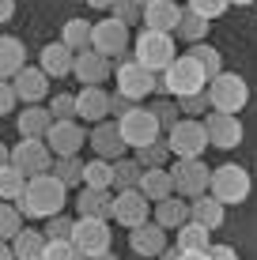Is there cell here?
Wrapping results in <instances>:
<instances>
[{
    "mask_svg": "<svg viewBox=\"0 0 257 260\" xmlns=\"http://www.w3.org/2000/svg\"><path fill=\"white\" fill-rule=\"evenodd\" d=\"M19 102H23V98H19V91H15V83H12V79H4V83H0V113L8 117Z\"/></svg>",
    "mask_w": 257,
    "mask_h": 260,
    "instance_id": "47",
    "label": "cell"
},
{
    "mask_svg": "<svg viewBox=\"0 0 257 260\" xmlns=\"http://www.w3.org/2000/svg\"><path fill=\"white\" fill-rule=\"evenodd\" d=\"M170 177H174V192L185 200H197L212 189V166H205L201 158H178L170 166Z\"/></svg>",
    "mask_w": 257,
    "mask_h": 260,
    "instance_id": "8",
    "label": "cell"
},
{
    "mask_svg": "<svg viewBox=\"0 0 257 260\" xmlns=\"http://www.w3.org/2000/svg\"><path fill=\"white\" fill-rule=\"evenodd\" d=\"M91 260H118V256H113V249H110V253H99V256H91Z\"/></svg>",
    "mask_w": 257,
    "mask_h": 260,
    "instance_id": "54",
    "label": "cell"
},
{
    "mask_svg": "<svg viewBox=\"0 0 257 260\" xmlns=\"http://www.w3.org/2000/svg\"><path fill=\"white\" fill-rule=\"evenodd\" d=\"M174 234H178V249H212V230L205 222H197V219L182 222Z\"/></svg>",
    "mask_w": 257,
    "mask_h": 260,
    "instance_id": "34",
    "label": "cell"
},
{
    "mask_svg": "<svg viewBox=\"0 0 257 260\" xmlns=\"http://www.w3.org/2000/svg\"><path fill=\"white\" fill-rule=\"evenodd\" d=\"M132 155L140 158V166H148V170H155V166H166L170 162V143L166 140H155V143H148V147H140V151H132Z\"/></svg>",
    "mask_w": 257,
    "mask_h": 260,
    "instance_id": "38",
    "label": "cell"
},
{
    "mask_svg": "<svg viewBox=\"0 0 257 260\" xmlns=\"http://www.w3.org/2000/svg\"><path fill=\"white\" fill-rule=\"evenodd\" d=\"M61 42H65L68 49H76V53H83V49H91L95 46V23H87V19H68L65 26H61Z\"/></svg>",
    "mask_w": 257,
    "mask_h": 260,
    "instance_id": "30",
    "label": "cell"
},
{
    "mask_svg": "<svg viewBox=\"0 0 257 260\" xmlns=\"http://www.w3.org/2000/svg\"><path fill=\"white\" fill-rule=\"evenodd\" d=\"M42 68H46L53 79L72 76V72H76V49H68L65 42H49V46H42Z\"/></svg>",
    "mask_w": 257,
    "mask_h": 260,
    "instance_id": "23",
    "label": "cell"
},
{
    "mask_svg": "<svg viewBox=\"0 0 257 260\" xmlns=\"http://www.w3.org/2000/svg\"><path fill=\"white\" fill-rule=\"evenodd\" d=\"M178 260H212V249H182Z\"/></svg>",
    "mask_w": 257,
    "mask_h": 260,
    "instance_id": "50",
    "label": "cell"
},
{
    "mask_svg": "<svg viewBox=\"0 0 257 260\" xmlns=\"http://www.w3.org/2000/svg\"><path fill=\"white\" fill-rule=\"evenodd\" d=\"M76 211L87 215V219H113L110 189H91V185H83V192L76 196Z\"/></svg>",
    "mask_w": 257,
    "mask_h": 260,
    "instance_id": "22",
    "label": "cell"
},
{
    "mask_svg": "<svg viewBox=\"0 0 257 260\" xmlns=\"http://www.w3.org/2000/svg\"><path fill=\"white\" fill-rule=\"evenodd\" d=\"M87 4L99 8V12H113V4H118V0H87Z\"/></svg>",
    "mask_w": 257,
    "mask_h": 260,
    "instance_id": "52",
    "label": "cell"
},
{
    "mask_svg": "<svg viewBox=\"0 0 257 260\" xmlns=\"http://www.w3.org/2000/svg\"><path fill=\"white\" fill-rule=\"evenodd\" d=\"M140 4H144V8H148V4H155V0H140Z\"/></svg>",
    "mask_w": 257,
    "mask_h": 260,
    "instance_id": "56",
    "label": "cell"
},
{
    "mask_svg": "<svg viewBox=\"0 0 257 260\" xmlns=\"http://www.w3.org/2000/svg\"><path fill=\"white\" fill-rule=\"evenodd\" d=\"M65 200H68V185L57 174H38L26 181L19 208H23L26 219H53V215L65 211Z\"/></svg>",
    "mask_w": 257,
    "mask_h": 260,
    "instance_id": "1",
    "label": "cell"
},
{
    "mask_svg": "<svg viewBox=\"0 0 257 260\" xmlns=\"http://www.w3.org/2000/svg\"><path fill=\"white\" fill-rule=\"evenodd\" d=\"M208 136H212V147L219 151H235L238 143H242V121H238V113H223V110H212L208 117Z\"/></svg>",
    "mask_w": 257,
    "mask_h": 260,
    "instance_id": "14",
    "label": "cell"
},
{
    "mask_svg": "<svg viewBox=\"0 0 257 260\" xmlns=\"http://www.w3.org/2000/svg\"><path fill=\"white\" fill-rule=\"evenodd\" d=\"M53 124H57V117H53V110H49V106H42V102H34V106H26V110H19V117H15L19 136H34V140H46Z\"/></svg>",
    "mask_w": 257,
    "mask_h": 260,
    "instance_id": "20",
    "label": "cell"
},
{
    "mask_svg": "<svg viewBox=\"0 0 257 260\" xmlns=\"http://www.w3.org/2000/svg\"><path fill=\"white\" fill-rule=\"evenodd\" d=\"M79 121H91V124H99L110 117V94L102 91L99 83H87V87H79Z\"/></svg>",
    "mask_w": 257,
    "mask_h": 260,
    "instance_id": "21",
    "label": "cell"
},
{
    "mask_svg": "<svg viewBox=\"0 0 257 260\" xmlns=\"http://www.w3.org/2000/svg\"><path fill=\"white\" fill-rule=\"evenodd\" d=\"M231 4H238V8H250V4H253V0H231Z\"/></svg>",
    "mask_w": 257,
    "mask_h": 260,
    "instance_id": "55",
    "label": "cell"
},
{
    "mask_svg": "<svg viewBox=\"0 0 257 260\" xmlns=\"http://www.w3.org/2000/svg\"><path fill=\"white\" fill-rule=\"evenodd\" d=\"M208 72H205V64H201L193 53H178V60H174L170 68L163 72V79H159V94H178V98H185V94H201V91H208Z\"/></svg>",
    "mask_w": 257,
    "mask_h": 260,
    "instance_id": "2",
    "label": "cell"
},
{
    "mask_svg": "<svg viewBox=\"0 0 257 260\" xmlns=\"http://www.w3.org/2000/svg\"><path fill=\"white\" fill-rule=\"evenodd\" d=\"M49 147H53V155H79V147L83 143H91V132H83V124H76V121H57L49 128Z\"/></svg>",
    "mask_w": 257,
    "mask_h": 260,
    "instance_id": "16",
    "label": "cell"
},
{
    "mask_svg": "<svg viewBox=\"0 0 257 260\" xmlns=\"http://www.w3.org/2000/svg\"><path fill=\"white\" fill-rule=\"evenodd\" d=\"M178 106H182L185 117H201L205 110H212V98H208V91H201V94H185V98H178Z\"/></svg>",
    "mask_w": 257,
    "mask_h": 260,
    "instance_id": "44",
    "label": "cell"
},
{
    "mask_svg": "<svg viewBox=\"0 0 257 260\" xmlns=\"http://www.w3.org/2000/svg\"><path fill=\"white\" fill-rule=\"evenodd\" d=\"M49 110L57 121H76L79 117V98L76 94H53L49 98Z\"/></svg>",
    "mask_w": 257,
    "mask_h": 260,
    "instance_id": "41",
    "label": "cell"
},
{
    "mask_svg": "<svg viewBox=\"0 0 257 260\" xmlns=\"http://www.w3.org/2000/svg\"><path fill=\"white\" fill-rule=\"evenodd\" d=\"M121 124V136H125V143L132 151H140V147H148V143H155L159 140V132H163V124H159L155 117V110L152 106H132V110L125 113V117H118Z\"/></svg>",
    "mask_w": 257,
    "mask_h": 260,
    "instance_id": "6",
    "label": "cell"
},
{
    "mask_svg": "<svg viewBox=\"0 0 257 260\" xmlns=\"http://www.w3.org/2000/svg\"><path fill=\"white\" fill-rule=\"evenodd\" d=\"M140 192L148 196L152 204L174 196V177H170V166H155V170H144V181H140Z\"/></svg>",
    "mask_w": 257,
    "mask_h": 260,
    "instance_id": "27",
    "label": "cell"
},
{
    "mask_svg": "<svg viewBox=\"0 0 257 260\" xmlns=\"http://www.w3.org/2000/svg\"><path fill=\"white\" fill-rule=\"evenodd\" d=\"M212 260H238L235 245H212Z\"/></svg>",
    "mask_w": 257,
    "mask_h": 260,
    "instance_id": "49",
    "label": "cell"
},
{
    "mask_svg": "<svg viewBox=\"0 0 257 260\" xmlns=\"http://www.w3.org/2000/svg\"><path fill=\"white\" fill-rule=\"evenodd\" d=\"M23 219H26V215H23L19 204L4 200V204H0V238H4V241H15V238L23 234Z\"/></svg>",
    "mask_w": 257,
    "mask_h": 260,
    "instance_id": "36",
    "label": "cell"
},
{
    "mask_svg": "<svg viewBox=\"0 0 257 260\" xmlns=\"http://www.w3.org/2000/svg\"><path fill=\"white\" fill-rule=\"evenodd\" d=\"M182 12L185 8H178L174 0H155V4L144 8V26H152V30H178L182 23Z\"/></svg>",
    "mask_w": 257,
    "mask_h": 260,
    "instance_id": "24",
    "label": "cell"
},
{
    "mask_svg": "<svg viewBox=\"0 0 257 260\" xmlns=\"http://www.w3.org/2000/svg\"><path fill=\"white\" fill-rule=\"evenodd\" d=\"M0 260H19V256H15V249H12V245H4V249H0Z\"/></svg>",
    "mask_w": 257,
    "mask_h": 260,
    "instance_id": "53",
    "label": "cell"
},
{
    "mask_svg": "<svg viewBox=\"0 0 257 260\" xmlns=\"http://www.w3.org/2000/svg\"><path fill=\"white\" fill-rule=\"evenodd\" d=\"M53 174H57L68 189H76V185L87 181V162H79L76 155H61L57 162H53Z\"/></svg>",
    "mask_w": 257,
    "mask_h": 260,
    "instance_id": "35",
    "label": "cell"
},
{
    "mask_svg": "<svg viewBox=\"0 0 257 260\" xmlns=\"http://www.w3.org/2000/svg\"><path fill=\"white\" fill-rule=\"evenodd\" d=\"M155 222H163L166 230H178L182 222H189V200L185 196H166V200L155 204Z\"/></svg>",
    "mask_w": 257,
    "mask_h": 260,
    "instance_id": "29",
    "label": "cell"
},
{
    "mask_svg": "<svg viewBox=\"0 0 257 260\" xmlns=\"http://www.w3.org/2000/svg\"><path fill=\"white\" fill-rule=\"evenodd\" d=\"M49 72L46 68H31V64H26L23 72H19V76H15L12 79V83H15V91H19V98H23V102L26 106H34V102H46V94H49Z\"/></svg>",
    "mask_w": 257,
    "mask_h": 260,
    "instance_id": "19",
    "label": "cell"
},
{
    "mask_svg": "<svg viewBox=\"0 0 257 260\" xmlns=\"http://www.w3.org/2000/svg\"><path fill=\"white\" fill-rule=\"evenodd\" d=\"M91 147L99 158H110V162H118L121 155H125V136H121V124L118 121H99L91 128Z\"/></svg>",
    "mask_w": 257,
    "mask_h": 260,
    "instance_id": "17",
    "label": "cell"
},
{
    "mask_svg": "<svg viewBox=\"0 0 257 260\" xmlns=\"http://www.w3.org/2000/svg\"><path fill=\"white\" fill-rule=\"evenodd\" d=\"M144 170H148V166H140L136 155H132V158H118V162H113V189H118V192L140 189V181H144Z\"/></svg>",
    "mask_w": 257,
    "mask_h": 260,
    "instance_id": "33",
    "label": "cell"
},
{
    "mask_svg": "<svg viewBox=\"0 0 257 260\" xmlns=\"http://www.w3.org/2000/svg\"><path fill=\"white\" fill-rule=\"evenodd\" d=\"M15 15V0H0V19H12Z\"/></svg>",
    "mask_w": 257,
    "mask_h": 260,
    "instance_id": "51",
    "label": "cell"
},
{
    "mask_svg": "<svg viewBox=\"0 0 257 260\" xmlns=\"http://www.w3.org/2000/svg\"><path fill=\"white\" fill-rule=\"evenodd\" d=\"M91 49L106 53V57H125V49H129V23H121L118 15L99 19L95 23V46Z\"/></svg>",
    "mask_w": 257,
    "mask_h": 260,
    "instance_id": "13",
    "label": "cell"
},
{
    "mask_svg": "<svg viewBox=\"0 0 257 260\" xmlns=\"http://www.w3.org/2000/svg\"><path fill=\"white\" fill-rule=\"evenodd\" d=\"M83 185H91V189H113V162L95 155L91 162H87V181Z\"/></svg>",
    "mask_w": 257,
    "mask_h": 260,
    "instance_id": "37",
    "label": "cell"
},
{
    "mask_svg": "<svg viewBox=\"0 0 257 260\" xmlns=\"http://www.w3.org/2000/svg\"><path fill=\"white\" fill-rule=\"evenodd\" d=\"M76 222H79V219H68L65 211L53 215V219H46V238H49V241H72V238H76Z\"/></svg>",
    "mask_w": 257,
    "mask_h": 260,
    "instance_id": "39",
    "label": "cell"
},
{
    "mask_svg": "<svg viewBox=\"0 0 257 260\" xmlns=\"http://www.w3.org/2000/svg\"><path fill=\"white\" fill-rule=\"evenodd\" d=\"M132 57H136L144 68H152V72L163 76V72L178 60L174 34L170 30H152V26H144V30L136 34V42H132Z\"/></svg>",
    "mask_w": 257,
    "mask_h": 260,
    "instance_id": "3",
    "label": "cell"
},
{
    "mask_svg": "<svg viewBox=\"0 0 257 260\" xmlns=\"http://www.w3.org/2000/svg\"><path fill=\"white\" fill-rule=\"evenodd\" d=\"M26 181H31V174H26L23 166L4 162V166H0V200L19 204V200H23V192H26Z\"/></svg>",
    "mask_w": 257,
    "mask_h": 260,
    "instance_id": "28",
    "label": "cell"
},
{
    "mask_svg": "<svg viewBox=\"0 0 257 260\" xmlns=\"http://www.w3.org/2000/svg\"><path fill=\"white\" fill-rule=\"evenodd\" d=\"M185 4L193 8V12H201V15H208V19H219V15L231 8V0H185Z\"/></svg>",
    "mask_w": 257,
    "mask_h": 260,
    "instance_id": "46",
    "label": "cell"
},
{
    "mask_svg": "<svg viewBox=\"0 0 257 260\" xmlns=\"http://www.w3.org/2000/svg\"><path fill=\"white\" fill-rule=\"evenodd\" d=\"M132 106H136V102H132L129 94H121V91H113V94H110V113H113V117H125Z\"/></svg>",
    "mask_w": 257,
    "mask_h": 260,
    "instance_id": "48",
    "label": "cell"
},
{
    "mask_svg": "<svg viewBox=\"0 0 257 260\" xmlns=\"http://www.w3.org/2000/svg\"><path fill=\"white\" fill-rule=\"evenodd\" d=\"M113 83H118V91L129 94L132 102H144L152 91H159V72L144 68L136 57H121L118 68H113Z\"/></svg>",
    "mask_w": 257,
    "mask_h": 260,
    "instance_id": "4",
    "label": "cell"
},
{
    "mask_svg": "<svg viewBox=\"0 0 257 260\" xmlns=\"http://www.w3.org/2000/svg\"><path fill=\"white\" fill-rule=\"evenodd\" d=\"M72 76L79 79V83H99L102 87V79H113V64H110V57L99 49H83V53H76V72Z\"/></svg>",
    "mask_w": 257,
    "mask_h": 260,
    "instance_id": "18",
    "label": "cell"
},
{
    "mask_svg": "<svg viewBox=\"0 0 257 260\" xmlns=\"http://www.w3.org/2000/svg\"><path fill=\"white\" fill-rule=\"evenodd\" d=\"M208 26H212V19L208 15H201V12H193V8H185L182 12V23H178V38L182 42H189V46H197V42H205L208 38Z\"/></svg>",
    "mask_w": 257,
    "mask_h": 260,
    "instance_id": "32",
    "label": "cell"
},
{
    "mask_svg": "<svg viewBox=\"0 0 257 260\" xmlns=\"http://www.w3.org/2000/svg\"><path fill=\"white\" fill-rule=\"evenodd\" d=\"M110 15H118L121 23H144V4H140V0H118V4H113V12Z\"/></svg>",
    "mask_w": 257,
    "mask_h": 260,
    "instance_id": "43",
    "label": "cell"
},
{
    "mask_svg": "<svg viewBox=\"0 0 257 260\" xmlns=\"http://www.w3.org/2000/svg\"><path fill=\"white\" fill-rule=\"evenodd\" d=\"M166 143H170L174 158H201L205 147H212V136H208V124L197 121V117H182L166 132Z\"/></svg>",
    "mask_w": 257,
    "mask_h": 260,
    "instance_id": "5",
    "label": "cell"
},
{
    "mask_svg": "<svg viewBox=\"0 0 257 260\" xmlns=\"http://www.w3.org/2000/svg\"><path fill=\"white\" fill-rule=\"evenodd\" d=\"M46 260H91V256H87L76 241H49Z\"/></svg>",
    "mask_w": 257,
    "mask_h": 260,
    "instance_id": "42",
    "label": "cell"
},
{
    "mask_svg": "<svg viewBox=\"0 0 257 260\" xmlns=\"http://www.w3.org/2000/svg\"><path fill=\"white\" fill-rule=\"evenodd\" d=\"M129 249L136 256H144V260L163 256L166 253V226H163V222H155V219H148L144 226L129 230Z\"/></svg>",
    "mask_w": 257,
    "mask_h": 260,
    "instance_id": "15",
    "label": "cell"
},
{
    "mask_svg": "<svg viewBox=\"0 0 257 260\" xmlns=\"http://www.w3.org/2000/svg\"><path fill=\"white\" fill-rule=\"evenodd\" d=\"M12 162H15V166H23L31 177H38V174H53V162H57V155H53L49 140L23 136V140L12 147Z\"/></svg>",
    "mask_w": 257,
    "mask_h": 260,
    "instance_id": "10",
    "label": "cell"
},
{
    "mask_svg": "<svg viewBox=\"0 0 257 260\" xmlns=\"http://www.w3.org/2000/svg\"><path fill=\"white\" fill-rule=\"evenodd\" d=\"M26 68V46L12 34L0 38V79H15Z\"/></svg>",
    "mask_w": 257,
    "mask_h": 260,
    "instance_id": "25",
    "label": "cell"
},
{
    "mask_svg": "<svg viewBox=\"0 0 257 260\" xmlns=\"http://www.w3.org/2000/svg\"><path fill=\"white\" fill-rule=\"evenodd\" d=\"M12 249H15V256H19V260H46L49 238H46V230H26L23 226V234L12 241Z\"/></svg>",
    "mask_w": 257,
    "mask_h": 260,
    "instance_id": "31",
    "label": "cell"
},
{
    "mask_svg": "<svg viewBox=\"0 0 257 260\" xmlns=\"http://www.w3.org/2000/svg\"><path fill=\"white\" fill-rule=\"evenodd\" d=\"M253 181H250V170L238 166V162H227L219 170H212V196H219V200L231 208V204H246V196H250Z\"/></svg>",
    "mask_w": 257,
    "mask_h": 260,
    "instance_id": "7",
    "label": "cell"
},
{
    "mask_svg": "<svg viewBox=\"0 0 257 260\" xmlns=\"http://www.w3.org/2000/svg\"><path fill=\"white\" fill-rule=\"evenodd\" d=\"M208 98H212V110L238 113L250 102V87H246V79L238 76V72H223V76H216L208 83Z\"/></svg>",
    "mask_w": 257,
    "mask_h": 260,
    "instance_id": "9",
    "label": "cell"
},
{
    "mask_svg": "<svg viewBox=\"0 0 257 260\" xmlns=\"http://www.w3.org/2000/svg\"><path fill=\"white\" fill-rule=\"evenodd\" d=\"M152 110H155V117H159V124H163V128H166V132H170V128H174V124H178V121L185 117V113H182V106H178V102H155V106H152Z\"/></svg>",
    "mask_w": 257,
    "mask_h": 260,
    "instance_id": "45",
    "label": "cell"
},
{
    "mask_svg": "<svg viewBox=\"0 0 257 260\" xmlns=\"http://www.w3.org/2000/svg\"><path fill=\"white\" fill-rule=\"evenodd\" d=\"M152 208L155 204L140 189H125V192L113 196V222L125 226V230H136V226H144V222L152 219Z\"/></svg>",
    "mask_w": 257,
    "mask_h": 260,
    "instance_id": "11",
    "label": "cell"
},
{
    "mask_svg": "<svg viewBox=\"0 0 257 260\" xmlns=\"http://www.w3.org/2000/svg\"><path fill=\"white\" fill-rule=\"evenodd\" d=\"M76 245L83 249L87 256H99V253H110L113 249V230H110V219H87L79 215L76 222Z\"/></svg>",
    "mask_w": 257,
    "mask_h": 260,
    "instance_id": "12",
    "label": "cell"
},
{
    "mask_svg": "<svg viewBox=\"0 0 257 260\" xmlns=\"http://www.w3.org/2000/svg\"><path fill=\"white\" fill-rule=\"evenodd\" d=\"M223 211H227V204L219 200V196H212V192L197 196V200L189 204V219L205 222L208 230H219V226H223Z\"/></svg>",
    "mask_w": 257,
    "mask_h": 260,
    "instance_id": "26",
    "label": "cell"
},
{
    "mask_svg": "<svg viewBox=\"0 0 257 260\" xmlns=\"http://www.w3.org/2000/svg\"><path fill=\"white\" fill-rule=\"evenodd\" d=\"M193 57L205 64V72H208V79H216V76H223V57H219V49H212V46H205V42H197V46L189 49Z\"/></svg>",
    "mask_w": 257,
    "mask_h": 260,
    "instance_id": "40",
    "label": "cell"
}]
</instances>
